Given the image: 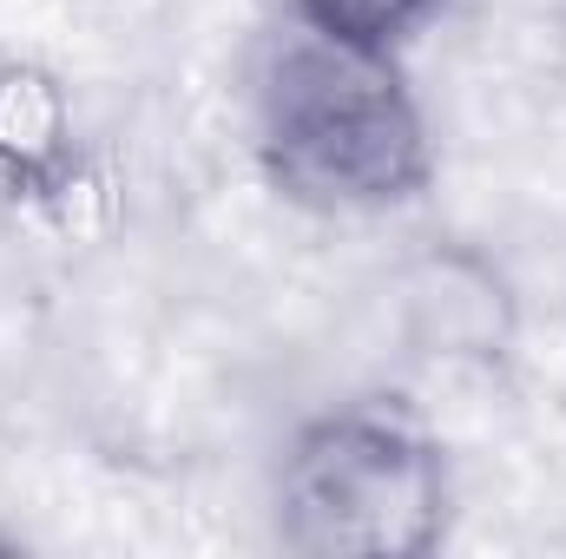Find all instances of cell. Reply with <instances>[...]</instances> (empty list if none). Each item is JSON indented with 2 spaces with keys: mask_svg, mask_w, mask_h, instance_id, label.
<instances>
[{
  "mask_svg": "<svg viewBox=\"0 0 566 559\" xmlns=\"http://www.w3.org/2000/svg\"><path fill=\"white\" fill-rule=\"evenodd\" d=\"M296 20L323 27V33H343V40H363V46H409L428 20L448 7V0H283Z\"/></svg>",
  "mask_w": 566,
  "mask_h": 559,
  "instance_id": "cell-3",
  "label": "cell"
},
{
  "mask_svg": "<svg viewBox=\"0 0 566 559\" xmlns=\"http://www.w3.org/2000/svg\"><path fill=\"white\" fill-rule=\"evenodd\" d=\"M244 133L258 178L310 218H382L434 184V133L402 53L290 7L244 53Z\"/></svg>",
  "mask_w": 566,
  "mask_h": 559,
  "instance_id": "cell-1",
  "label": "cell"
},
{
  "mask_svg": "<svg viewBox=\"0 0 566 559\" xmlns=\"http://www.w3.org/2000/svg\"><path fill=\"white\" fill-rule=\"evenodd\" d=\"M448 447L402 402L356 395L290 428L271 474V534L303 559H422L448 540Z\"/></svg>",
  "mask_w": 566,
  "mask_h": 559,
  "instance_id": "cell-2",
  "label": "cell"
}]
</instances>
